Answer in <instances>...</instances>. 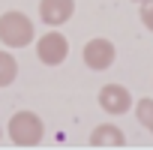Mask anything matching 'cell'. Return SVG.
Wrapping results in <instances>:
<instances>
[{
  "mask_svg": "<svg viewBox=\"0 0 153 150\" xmlns=\"http://www.w3.org/2000/svg\"><path fill=\"white\" fill-rule=\"evenodd\" d=\"M135 117H138V123L147 129V132H153V99H138L135 102Z\"/></svg>",
  "mask_w": 153,
  "mask_h": 150,
  "instance_id": "cell-9",
  "label": "cell"
},
{
  "mask_svg": "<svg viewBox=\"0 0 153 150\" xmlns=\"http://www.w3.org/2000/svg\"><path fill=\"white\" fill-rule=\"evenodd\" d=\"M81 57H84L87 69H93V72H102V69H108V66L114 63V57H117V48H114V42H111V39H105V36H96V39H90V42L84 45Z\"/></svg>",
  "mask_w": 153,
  "mask_h": 150,
  "instance_id": "cell-4",
  "label": "cell"
},
{
  "mask_svg": "<svg viewBox=\"0 0 153 150\" xmlns=\"http://www.w3.org/2000/svg\"><path fill=\"white\" fill-rule=\"evenodd\" d=\"M6 135L12 144L18 147H36L45 135V123L39 120V114L33 111H15L9 117V126H6Z\"/></svg>",
  "mask_w": 153,
  "mask_h": 150,
  "instance_id": "cell-2",
  "label": "cell"
},
{
  "mask_svg": "<svg viewBox=\"0 0 153 150\" xmlns=\"http://www.w3.org/2000/svg\"><path fill=\"white\" fill-rule=\"evenodd\" d=\"M75 15V0H39V21L48 27H60Z\"/></svg>",
  "mask_w": 153,
  "mask_h": 150,
  "instance_id": "cell-6",
  "label": "cell"
},
{
  "mask_svg": "<svg viewBox=\"0 0 153 150\" xmlns=\"http://www.w3.org/2000/svg\"><path fill=\"white\" fill-rule=\"evenodd\" d=\"M141 24L153 33V0H150V3H144L141 6Z\"/></svg>",
  "mask_w": 153,
  "mask_h": 150,
  "instance_id": "cell-10",
  "label": "cell"
},
{
  "mask_svg": "<svg viewBox=\"0 0 153 150\" xmlns=\"http://www.w3.org/2000/svg\"><path fill=\"white\" fill-rule=\"evenodd\" d=\"M36 57H39V63H45V66H60V63L69 57V39L51 27L48 33L39 36V42H36Z\"/></svg>",
  "mask_w": 153,
  "mask_h": 150,
  "instance_id": "cell-3",
  "label": "cell"
},
{
  "mask_svg": "<svg viewBox=\"0 0 153 150\" xmlns=\"http://www.w3.org/2000/svg\"><path fill=\"white\" fill-rule=\"evenodd\" d=\"M18 75V60L9 51H0V87H9Z\"/></svg>",
  "mask_w": 153,
  "mask_h": 150,
  "instance_id": "cell-8",
  "label": "cell"
},
{
  "mask_svg": "<svg viewBox=\"0 0 153 150\" xmlns=\"http://www.w3.org/2000/svg\"><path fill=\"white\" fill-rule=\"evenodd\" d=\"M99 108L105 114H126L132 108V93L123 87V84H105L99 90Z\"/></svg>",
  "mask_w": 153,
  "mask_h": 150,
  "instance_id": "cell-5",
  "label": "cell"
},
{
  "mask_svg": "<svg viewBox=\"0 0 153 150\" xmlns=\"http://www.w3.org/2000/svg\"><path fill=\"white\" fill-rule=\"evenodd\" d=\"M0 138H3V129H0Z\"/></svg>",
  "mask_w": 153,
  "mask_h": 150,
  "instance_id": "cell-12",
  "label": "cell"
},
{
  "mask_svg": "<svg viewBox=\"0 0 153 150\" xmlns=\"http://www.w3.org/2000/svg\"><path fill=\"white\" fill-rule=\"evenodd\" d=\"M33 39H36V27L24 12L9 9L0 15V42L6 48H27Z\"/></svg>",
  "mask_w": 153,
  "mask_h": 150,
  "instance_id": "cell-1",
  "label": "cell"
},
{
  "mask_svg": "<svg viewBox=\"0 0 153 150\" xmlns=\"http://www.w3.org/2000/svg\"><path fill=\"white\" fill-rule=\"evenodd\" d=\"M132 3H138V6H144V3H150V0H132Z\"/></svg>",
  "mask_w": 153,
  "mask_h": 150,
  "instance_id": "cell-11",
  "label": "cell"
},
{
  "mask_svg": "<svg viewBox=\"0 0 153 150\" xmlns=\"http://www.w3.org/2000/svg\"><path fill=\"white\" fill-rule=\"evenodd\" d=\"M123 144H126V135L114 123H99L90 132V147H123Z\"/></svg>",
  "mask_w": 153,
  "mask_h": 150,
  "instance_id": "cell-7",
  "label": "cell"
}]
</instances>
